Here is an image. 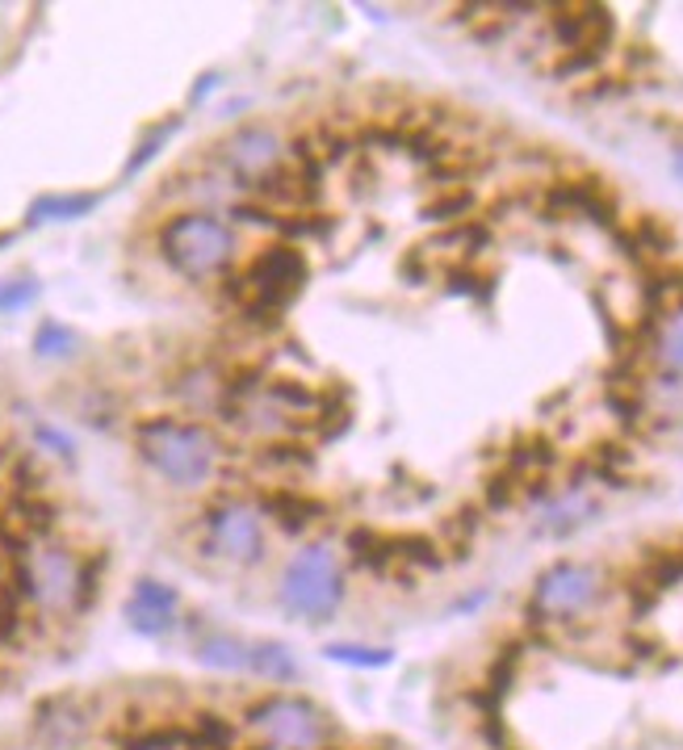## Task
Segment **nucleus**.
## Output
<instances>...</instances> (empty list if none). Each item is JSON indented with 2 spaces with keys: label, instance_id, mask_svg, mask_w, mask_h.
Instances as JSON below:
<instances>
[{
  "label": "nucleus",
  "instance_id": "nucleus-1",
  "mask_svg": "<svg viewBox=\"0 0 683 750\" xmlns=\"http://www.w3.org/2000/svg\"><path fill=\"white\" fill-rule=\"evenodd\" d=\"M139 462L172 491H202L210 482L227 448L202 420L185 416H151L135 428Z\"/></svg>",
  "mask_w": 683,
  "mask_h": 750
},
{
  "label": "nucleus",
  "instance_id": "nucleus-2",
  "mask_svg": "<svg viewBox=\"0 0 683 750\" xmlns=\"http://www.w3.org/2000/svg\"><path fill=\"white\" fill-rule=\"evenodd\" d=\"M156 248L168 260V269L185 282H218L231 277L239 260V231L231 227V218H223L218 211H189L168 214L156 231Z\"/></svg>",
  "mask_w": 683,
  "mask_h": 750
},
{
  "label": "nucleus",
  "instance_id": "nucleus-3",
  "mask_svg": "<svg viewBox=\"0 0 683 750\" xmlns=\"http://www.w3.org/2000/svg\"><path fill=\"white\" fill-rule=\"evenodd\" d=\"M307 257L294 243H269L257 257L239 269L236 277H227L231 303L243 310V319H277L285 306L294 303L307 285Z\"/></svg>",
  "mask_w": 683,
  "mask_h": 750
},
{
  "label": "nucleus",
  "instance_id": "nucleus-4",
  "mask_svg": "<svg viewBox=\"0 0 683 750\" xmlns=\"http://www.w3.org/2000/svg\"><path fill=\"white\" fill-rule=\"evenodd\" d=\"M80 562L84 554L68 549L64 541H34L13 558V591L25 604L50 612V616H68L80 612Z\"/></svg>",
  "mask_w": 683,
  "mask_h": 750
},
{
  "label": "nucleus",
  "instance_id": "nucleus-5",
  "mask_svg": "<svg viewBox=\"0 0 683 750\" xmlns=\"http://www.w3.org/2000/svg\"><path fill=\"white\" fill-rule=\"evenodd\" d=\"M349 595V579H344V562L331 545H307L303 554H294L282 570V587L277 600L289 616L303 621H331Z\"/></svg>",
  "mask_w": 683,
  "mask_h": 750
},
{
  "label": "nucleus",
  "instance_id": "nucleus-6",
  "mask_svg": "<svg viewBox=\"0 0 683 750\" xmlns=\"http://www.w3.org/2000/svg\"><path fill=\"white\" fill-rule=\"evenodd\" d=\"M243 726L264 750H323L328 742V713L307 696H289V692H273L248 704Z\"/></svg>",
  "mask_w": 683,
  "mask_h": 750
},
{
  "label": "nucleus",
  "instance_id": "nucleus-7",
  "mask_svg": "<svg viewBox=\"0 0 683 750\" xmlns=\"http://www.w3.org/2000/svg\"><path fill=\"white\" fill-rule=\"evenodd\" d=\"M604 595V570L591 562H558L549 566L537 587H533V600H528V616L537 625H570L579 621L583 612H591V604Z\"/></svg>",
  "mask_w": 683,
  "mask_h": 750
},
{
  "label": "nucleus",
  "instance_id": "nucleus-8",
  "mask_svg": "<svg viewBox=\"0 0 683 750\" xmlns=\"http://www.w3.org/2000/svg\"><path fill=\"white\" fill-rule=\"evenodd\" d=\"M214 156H218V168H223V177H227L231 185L260 189V185H269V181L285 168V160H289V143H285L273 126L248 122V126H236L227 139L218 143Z\"/></svg>",
  "mask_w": 683,
  "mask_h": 750
},
{
  "label": "nucleus",
  "instance_id": "nucleus-9",
  "mask_svg": "<svg viewBox=\"0 0 683 750\" xmlns=\"http://www.w3.org/2000/svg\"><path fill=\"white\" fill-rule=\"evenodd\" d=\"M202 529H206V545L223 562L257 566L269 554L264 512H260V503L243 499V495H227V499L210 503L202 516Z\"/></svg>",
  "mask_w": 683,
  "mask_h": 750
},
{
  "label": "nucleus",
  "instance_id": "nucleus-10",
  "mask_svg": "<svg viewBox=\"0 0 683 750\" xmlns=\"http://www.w3.org/2000/svg\"><path fill=\"white\" fill-rule=\"evenodd\" d=\"M126 625L143 637H164L181 625V595L160 579H139L126 595Z\"/></svg>",
  "mask_w": 683,
  "mask_h": 750
},
{
  "label": "nucleus",
  "instance_id": "nucleus-11",
  "mask_svg": "<svg viewBox=\"0 0 683 750\" xmlns=\"http://www.w3.org/2000/svg\"><path fill=\"white\" fill-rule=\"evenodd\" d=\"M545 206H549V214H579V218H591L600 227H613L616 223V193L604 181H562V185H549Z\"/></svg>",
  "mask_w": 683,
  "mask_h": 750
},
{
  "label": "nucleus",
  "instance_id": "nucleus-12",
  "mask_svg": "<svg viewBox=\"0 0 683 750\" xmlns=\"http://www.w3.org/2000/svg\"><path fill=\"white\" fill-rule=\"evenodd\" d=\"M93 729V713L80 696H50L47 704H38L34 713V734L47 742V747H76L84 734Z\"/></svg>",
  "mask_w": 683,
  "mask_h": 750
},
{
  "label": "nucleus",
  "instance_id": "nucleus-13",
  "mask_svg": "<svg viewBox=\"0 0 683 750\" xmlns=\"http://www.w3.org/2000/svg\"><path fill=\"white\" fill-rule=\"evenodd\" d=\"M554 38L566 50H604L613 43V13L604 4H570V9H558Z\"/></svg>",
  "mask_w": 683,
  "mask_h": 750
},
{
  "label": "nucleus",
  "instance_id": "nucleus-14",
  "mask_svg": "<svg viewBox=\"0 0 683 750\" xmlns=\"http://www.w3.org/2000/svg\"><path fill=\"white\" fill-rule=\"evenodd\" d=\"M260 512L285 533H307L310 524L328 516V503L307 491H294V487H277V491L260 495Z\"/></svg>",
  "mask_w": 683,
  "mask_h": 750
},
{
  "label": "nucleus",
  "instance_id": "nucleus-15",
  "mask_svg": "<svg viewBox=\"0 0 683 750\" xmlns=\"http://www.w3.org/2000/svg\"><path fill=\"white\" fill-rule=\"evenodd\" d=\"M595 512H600V503H595V499H591V495L583 491L579 482H574L570 491H566V495H558V499H554V503L545 508V516H542V533H554V537H558V533H570V529H579V524H588V520L595 516Z\"/></svg>",
  "mask_w": 683,
  "mask_h": 750
},
{
  "label": "nucleus",
  "instance_id": "nucleus-16",
  "mask_svg": "<svg viewBox=\"0 0 683 750\" xmlns=\"http://www.w3.org/2000/svg\"><path fill=\"white\" fill-rule=\"evenodd\" d=\"M248 641H239L231 634H206L197 641L193 658L206 667V671H223V675H243L248 671Z\"/></svg>",
  "mask_w": 683,
  "mask_h": 750
},
{
  "label": "nucleus",
  "instance_id": "nucleus-17",
  "mask_svg": "<svg viewBox=\"0 0 683 750\" xmlns=\"http://www.w3.org/2000/svg\"><path fill=\"white\" fill-rule=\"evenodd\" d=\"M621 248L629 252L634 260L641 257H671L675 252V235H671V227L662 223V218H654V214H646V218H637L629 231H621Z\"/></svg>",
  "mask_w": 683,
  "mask_h": 750
},
{
  "label": "nucleus",
  "instance_id": "nucleus-18",
  "mask_svg": "<svg viewBox=\"0 0 683 750\" xmlns=\"http://www.w3.org/2000/svg\"><path fill=\"white\" fill-rule=\"evenodd\" d=\"M248 675L264 683H289L298 680V658L282 641H252L248 650Z\"/></svg>",
  "mask_w": 683,
  "mask_h": 750
},
{
  "label": "nucleus",
  "instance_id": "nucleus-19",
  "mask_svg": "<svg viewBox=\"0 0 683 750\" xmlns=\"http://www.w3.org/2000/svg\"><path fill=\"white\" fill-rule=\"evenodd\" d=\"M96 211V193H47L30 206V223H71Z\"/></svg>",
  "mask_w": 683,
  "mask_h": 750
},
{
  "label": "nucleus",
  "instance_id": "nucleus-20",
  "mask_svg": "<svg viewBox=\"0 0 683 750\" xmlns=\"http://www.w3.org/2000/svg\"><path fill=\"white\" fill-rule=\"evenodd\" d=\"M349 554H353L356 566H365L374 575H386L395 566V545H390L386 533H377V529H353L349 533Z\"/></svg>",
  "mask_w": 683,
  "mask_h": 750
},
{
  "label": "nucleus",
  "instance_id": "nucleus-21",
  "mask_svg": "<svg viewBox=\"0 0 683 750\" xmlns=\"http://www.w3.org/2000/svg\"><path fill=\"white\" fill-rule=\"evenodd\" d=\"M185 747L189 750H231L236 747V729L227 726V717L218 713H197L185 726Z\"/></svg>",
  "mask_w": 683,
  "mask_h": 750
},
{
  "label": "nucleus",
  "instance_id": "nucleus-22",
  "mask_svg": "<svg viewBox=\"0 0 683 750\" xmlns=\"http://www.w3.org/2000/svg\"><path fill=\"white\" fill-rule=\"evenodd\" d=\"M323 655H328L331 662L365 667V671H382V667L395 662V650H386V646H356V641H331V646H323Z\"/></svg>",
  "mask_w": 683,
  "mask_h": 750
},
{
  "label": "nucleus",
  "instance_id": "nucleus-23",
  "mask_svg": "<svg viewBox=\"0 0 683 750\" xmlns=\"http://www.w3.org/2000/svg\"><path fill=\"white\" fill-rule=\"evenodd\" d=\"M654 352L671 374H683V303L671 306V315L662 319L659 336H654Z\"/></svg>",
  "mask_w": 683,
  "mask_h": 750
},
{
  "label": "nucleus",
  "instance_id": "nucleus-24",
  "mask_svg": "<svg viewBox=\"0 0 683 750\" xmlns=\"http://www.w3.org/2000/svg\"><path fill=\"white\" fill-rule=\"evenodd\" d=\"M390 545H395V562L424 566V570L441 566V545L424 533H402V537H390Z\"/></svg>",
  "mask_w": 683,
  "mask_h": 750
},
{
  "label": "nucleus",
  "instance_id": "nucleus-25",
  "mask_svg": "<svg viewBox=\"0 0 683 750\" xmlns=\"http://www.w3.org/2000/svg\"><path fill=\"white\" fill-rule=\"evenodd\" d=\"M641 579L654 587V591H667V587L683 583V554L680 549H654L646 566H641Z\"/></svg>",
  "mask_w": 683,
  "mask_h": 750
},
{
  "label": "nucleus",
  "instance_id": "nucleus-26",
  "mask_svg": "<svg viewBox=\"0 0 683 750\" xmlns=\"http://www.w3.org/2000/svg\"><path fill=\"white\" fill-rule=\"evenodd\" d=\"M76 349H80V336L59 319H47L43 328L34 331V352L38 356H71Z\"/></svg>",
  "mask_w": 683,
  "mask_h": 750
},
{
  "label": "nucleus",
  "instance_id": "nucleus-27",
  "mask_svg": "<svg viewBox=\"0 0 683 750\" xmlns=\"http://www.w3.org/2000/svg\"><path fill=\"white\" fill-rule=\"evenodd\" d=\"M470 211H474V193H470V189H445L436 202L420 206V214H424V218H432V223H462V218H466Z\"/></svg>",
  "mask_w": 683,
  "mask_h": 750
},
{
  "label": "nucleus",
  "instance_id": "nucleus-28",
  "mask_svg": "<svg viewBox=\"0 0 683 750\" xmlns=\"http://www.w3.org/2000/svg\"><path fill=\"white\" fill-rule=\"evenodd\" d=\"M260 462L273 469H307L315 457H310V448L298 445V441H269V445L260 448Z\"/></svg>",
  "mask_w": 683,
  "mask_h": 750
},
{
  "label": "nucleus",
  "instance_id": "nucleus-29",
  "mask_svg": "<svg viewBox=\"0 0 683 750\" xmlns=\"http://www.w3.org/2000/svg\"><path fill=\"white\" fill-rule=\"evenodd\" d=\"M25 600L13 587H0V646H13L25 629Z\"/></svg>",
  "mask_w": 683,
  "mask_h": 750
},
{
  "label": "nucleus",
  "instance_id": "nucleus-30",
  "mask_svg": "<svg viewBox=\"0 0 683 750\" xmlns=\"http://www.w3.org/2000/svg\"><path fill=\"white\" fill-rule=\"evenodd\" d=\"M474 533H478V508H462V512H453V516L445 520V537L453 541V554H457V558L466 554V545H470Z\"/></svg>",
  "mask_w": 683,
  "mask_h": 750
},
{
  "label": "nucleus",
  "instance_id": "nucleus-31",
  "mask_svg": "<svg viewBox=\"0 0 683 750\" xmlns=\"http://www.w3.org/2000/svg\"><path fill=\"white\" fill-rule=\"evenodd\" d=\"M38 298V285L30 277H18V282H0V310H22Z\"/></svg>",
  "mask_w": 683,
  "mask_h": 750
},
{
  "label": "nucleus",
  "instance_id": "nucleus-32",
  "mask_svg": "<svg viewBox=\"0 0 683 750\" xmlns=\"http://www.w3.org/2000/svg\"><path fill=\"white\" fill-rule=\"evenodd\" d=\"M516 487L520 478H512L508 469L496 474V478H487V508L491 512H503V508H512V499H516Z\"/></svg>",
  "mask_w": 683,
  "mask_h": 750
},
{
  "label": "nucleus",
  "instance_id": "nucleus-33",
  "mask_svg": "<svg viewBox=\"0 0 683 750\" xmlns=\"http://www.w3.org/2000/svg\"><path fill=\"white\" fill-rule=\"evenodd\" d=\"M604 59V50H566L562 59L554 64V76H579V71H591L595 64Z\"/></svg>",
  "mask_w": 683,
  "mask_h": 750
},
{
  "label": "nucleus",
  "instance_id": "nucleus-34",
  "mask_svg": "<svg viewBox=\"0 0 683 750\" xmlns=\"http://www.w3.org/2000/svg\"><path fill=\"white\" fill-rule=\"evenodd\" d=\"M448 289H453V294H478V298H487V294H491V282H487V277H478L474 269L462 264V269H453V273H448Z\"/></svg>",
  "mask_w": 683,
  "mask_h": 750
},
{
  "label": "nucleus",
  "instance_id": "nucleus-35",
  "mask_svg": "<svg viewBox=\"0 0 683 750\" xmlns=\"http://www.w3.org/2000/svg\"><path fill=\"white\" fill-rule=\"evenodd\" d=\"M168 135H172V122H168V126H160V130H156V135H151V139H147L139 151H135V160H130V172H139V168L147 164V160H151L156 151H160V143H164Z\"/></svg>",
  "mask_w": 683,
  "mask_h": 750
},
{
  "label": "nucleus",
  "instance_id": "nucleus-36",
  "mask_svg": "<svg viewBox=\"0 0 683 750\" xmlns=\"http://www.w3.org/2000/svg\"><path fill=\"white\" fill-rule=\"evenodd\" d=\"M38 441L47 448H55L59 457H71V441L64 436V432H55V428H38Z\"/></svg>",
  "mask_w": 683,
  "mask_h": 750
},
{
  "label": "nucleus",
  "instance_id": "nucleus-37",
  "mask_svg": "<svg viewBox=\"0 0 683 750\" xmlns=\"http://www.w3.org/2000/svg\"><path fill=\"white\" fill-rule=\"evenodd\" d=\"M671 168H675V177H680V181H683V147H680V151H675V160H671Z\"/></svg>",
  "mask_w": 683,
  "mask_h": 750
},
{
  "label": "nucleus",
  "instance_id": "nucleus-38",
  "mask_svg": "<svg viewBox=\"0 0 683 750\" xmlns=\"http://www.w3.org/2000/svg\"><path fill=\"white\" fill-rule=\"evenodd\" d=\"M4 529H9V516H4V508H0V537H4Z\"/></svg>",
  "mask_w": 683,
  "mask_h": 750
},
{
  "label": "nucleus",
  "instance_id": "nucleus-39",
  "mask_svg": "<svg viewBox=\"0 0 683 750\" xmlns=\"http://www.w3.org/2000/svg\"><path fill=\"white\" fill-rule=\"evenodd\" d=\"M323 750H335V747H323Z\"/></svg>",
  "mask_w": 683,
  "mask_h": 750
}]
</instances>
